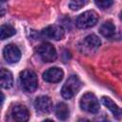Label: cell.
<instances>
[{
  "label": "cell",
  "mask_w": 122,
  "mask_h": 122,
  "mask_svg": "<svg viewBox=\"0 0 122 122\" xmlns=\"http://www.w3.org/2000/svg\"><path fill=\"white\" fill-rule=\"evenodd\" d=\"M96 6H98L100 9H108L110 8L112 3H113V0H94Z\"/></svg>",
  "instance_id": "obj_18"
},
{
  "label": "cell",
  "mask_w": 122,
  "mask_h": 122,
  "mask_svg": "<svg viewBox=\"0 0 122 122\" xmlns=\"http://www.w3.org/2000/svg\"><path fill=\"white\" fill-rule=\"evenodd\" d=\"M89 0H70L69 7L71 10H78L88 4Z\"/></svg>",
  "instance_id": "obj_17"
},
{
  "label": "cell",
  "mask_w": 122,
  "mask_h": 122,
  "mask_svg": "<svg viewBox=\"0 0 122 122\" xmlns=\"http://www.w3.org/2000/svg\"><path fill=\"white\" fill-rule=\"evenodd\" d=\"M20 84L24 91L28 92H34L38 85V80L35 72L30 70L23 71L20 73Z\"/></svg>",
  "instance_id": "obj_2"
},
{
  "label": "cell",
  "mask_w": 122,
  "mask_h": 122,
  "mask_svg": "<svg viewBox=\"0 0 122 122\" xmlns=\"http://www.w3.org/2000/svg\"><path fill=\"white\" fill-rule=\"evenodd\" d=\"M3 55L4 58L9 63H17L21 58V51L19 48L14 44H9L5 46L3 50Z\"/></svg>",
  "instance_id": "obj_7"
},
{
  "label": "cell",
  "mask_w": 122,
  "mask_h": 122,
  "mask_svg": "<svg viewBox=\"0 0 122 122\" xmlns=\"http://www.w3.org/2000/svg\"><path fill=\"white\" fill-rule=\"evenodd\" d=\"M120 19L122 20V11H121V13H120Z\"/></svg>",
  "instance_id": "obj_19"
},
{
  "label": "cell",
  "mask_w": 122,
  "mask_h": 122,
  "mask_svg": "<svg viewBox=\"0 0 122 122\" xmlns=\"http://www.w3.org/2000/svg\"><path fill=\"white\" fill-rule=\"evenodd\" d=\"M99 31H100L101 35H103L104 37L110 38V37L113 36V34L115 32V27L112 21H106L105 23H103L101 25Z\"/></svg>",
  "instance_id": "obj_14"
},
{
  "label": "cell",
  "mask_w": 122,
  "mask_h": 122,
  "mask_svg": "<svg viewBox=\"0 0 122 122\" xmlns=\"http://www.w3.org/2000/svg\"><path fill=\"white\" fill-rule=\"evenodd\" d=\"M16 32L15 29L10 25H2L0 28V37L2 40H5L12 35H14Z\"/></svg>",
  "instance_id": "obj_16"
},
{
  "label": "cell",
  "mask_w": 122,
  "mask_h": 122,
  "mask_svg": "<svg viewBox=\"0 0 122 122\" xmlns=\"http://www.w3.org/2000/svg\"><path fill=\"white\" fill-rule=\"evenodd\" d=\"M11 116L15 121L25 122L29 120L30 112L24 105H15L11 110Z\"/></svg>",
  "instance_id": "obj_10"
},
{
  "label": "cell",
  "mask_w": 122,
  "mask_h": 122,
  "mask_svg": "<svg viewBox=\"0 0 122 122\" xmlns=\"http://www.w3.org/2000/svg\"><path fill=\"white\" fill-rule=\"evenodd\" d=\"M41 35L47 39L60 40L64 36V29L59 25H51L42 30Z\"/></svg>",
  "instance_id": "obj_6"
},
{
  "label": "cell",
  "mask_w": 122,
  "mask_h": 122,
  "mask_svg": "<svg viewBox=\"0 0 122 122\" xmlns=\"http://www.w3.org/2000/svg\"><path fill=\"white\" fill-rule=\"evenodd\" d=\"M80 107L83 111L91 113H96L100 108L96 96L92 92H87L81 97Z\"/></svg>",
  "instance_id": "obj_4"
},
{
  "label": "cell",
  "mask_w": 122,
  "mask_h": 122,
  "mask_svg": "<svg viewBox=\"0 0 122 122\" xmlns=\"http://www.w3.org/2000/svg\"><path fill=\"white\" fill-rule=\"evenodd\" d=\"M101 41L95 34H90L83 40V47L89 51H94L99 48Z\"/></svg>",
  "instance_id": "obj_12"
},
{
  "label": "cell",
  "mask_w": 122,
  "mask_h": 122,
  "mask_svg": "<svg viewBox=\"0 0 122 122\" xmlns=\"http://www.w3.org/2000/svg\"><path fill=\"white\" fill-rule=\"evenodd\" d=\"M54 112H55L56 117L58 119H60V120H66L69 117L70 111H69L68 106L65 103H58L55 106Z\"/></svg>",
  "instance_id": "obj_15"
},
{
  "label": "cell",
  "mask_w": 122,
  "mask_h": 122,
  "mask_svg": "<svg viewBox=\"0 0 122 122\" xmlns=\"http://www.w3.org/2000/svg\"><path fill=\"white\" fill-rule=\"evenodd\" d=\"M13 77L10 71L2 68L1 69V87L3 89H10L12 87Z\"/></svg>",
  "instance_id": "obj_13"
},
{
  "label": "cell",
  "mask_w": 122,
  "mask_h": 122,
  "mask_svg": "<svg viewBox=\"0 0 122 122\" xmlns=\"http://www.w3.org/2000/svg\"><path fill=\"white\" fill-rule=\"evenodd\" d=\"M98 21V15L94 10H87L81 13L75 21V24L80 29H88L93 27Z\"/></svg>",
  "instance_id": "obj_3"
},
{
  "label": "cell",
  "mask_w": 122,
  "mask_h": 122,
  "mask_svg": "<svg viewBox=\"0 0 122 122\" xmlns=\"http://www.w3.org/2000/svg\"><path fill=\"white\" fill-rule=\"evenodd\" d=\"M81 88V81L76 75H71L61 90V95L65 99L72 98L80 90Z\"/></svg>",
  "instance_id": "obj_1"
},
{
  "label": "cell",
  "mask_w": 122,
  "mask_h": 122,
  "mask_svg": "<svg viewBox=\"0 0 122 122\" xmlns=\"http://www.w3.org/2000/svg\"><path fill=\"white\" fill-rule=\"evenodd\" d=\"M37 53L44 62H53L57 58L56 50L50 43H42L37 48Z\"/></svg>",
  "instance_id": "obj_5"
},
{
  "label": "cell",
  "mask_w": 122,
  "mask_h": 122,
  "mask_svg": "<svg viewBox=\"0 0 122 122\" xmlns=\"http://www.w3.org/2000/svg\"><path fill=\"white\" fill-rule=\"evenodd\" d=\"M63 76L64 71L58 67L50 68L43 73V79L49 83H58L63 79Z\"/></svg>",
  "instance_id": "obj_8"
},
{
  "label": "cell",
  "mask_w": 122,
  "mask_h": 122,
  "mask_svg": "<svg viewBox=\"0 0 122 122\" xmlns=\"http://www.w3.org/2000/svg\"><path fill=\"white\" fill-rule=\"evenodd\" d=\"M5 1H7V0H1V2L3 3V2H5Z\"/></svg>",
  "instance_id": "obj_20"
},
{
  "label": "cell",
  "mask_w": 122,
  "mask_h": 122,
  "mask_svg": "<svg viewBox=\"0 0 122 122\" xmlns=\"http://www.w3.org/2000/svg\"><path fill=\"white\" fill-rule=\"evenodd\" d=\"M35 109L43 113H49L52 110V101L47 95L38 96L34 101Z\"/></svg>",
  "instance_id": "obj_9"
},
{
  "label": "cell",
  "mask_w": 122,
  "mask_h": 122,
  "mask_svg": "<svg viewBox=\"0 0 122 122\" xmlns=\"http://www.w3.org/2000/svg\"><path fill=\"white\" fill-rule=\"evenodd\" d=\"M101 101H102L103 105H104L107 109H109V110L112 112V115H113L116 119L122 118V109L119 108L110 97L103 96V97L101 98Z\"/></svg>",
  "instance_id": "obj_11"
}]
</instances>
